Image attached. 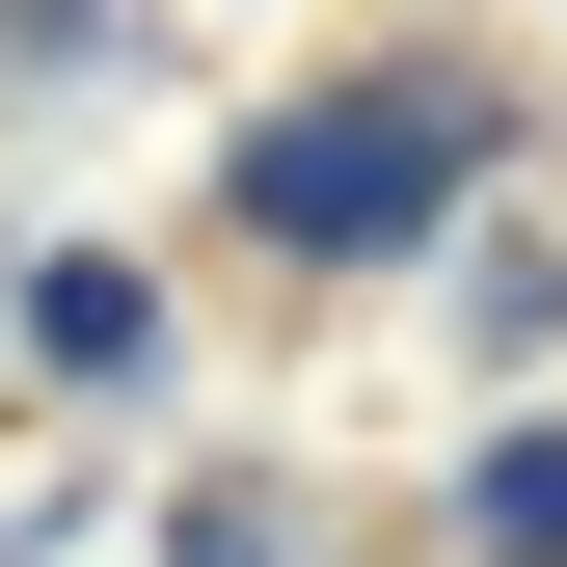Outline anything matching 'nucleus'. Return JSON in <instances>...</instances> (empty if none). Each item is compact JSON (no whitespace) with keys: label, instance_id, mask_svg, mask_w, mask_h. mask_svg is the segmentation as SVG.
<instances>
[{"label":"nucleus","instance_id":"nucleus-1","mask_svg":"<svg viewBox=\"0 0 567 567\" xmlns=\"http://www.w3.org/2000/svg\"><path fill=\"white\" fill-rule=\"evenodd\" d=\"M460 189H486V82H433V54H351V82H298V109L217 135V217L270 270H405Z\"/></svg>","mask_w":567,"mask_h":567},{"label":"nucleus","instance_id":"nucleus-2","mask_svg":"<svg viewBox=\"0 0 567 567\" xmlns=\"http://www.w3.org/2000/svg\"><path fill=\"white\" fill-rule=\"evenodd\" d=\"M28 351H54V379L109 405V379H163V298H135L109 244H54V270H28Z\"/></svg>","mask_w":567,"mask_h":567},{"label":"nucleus","instance_id":"nucleus-3","mask_svg":"<svg viewBox=\"0 0 567 567\" xmlns=\"http://www.w3.org/2000/svg\"><path fill=\"white\" fill-rule=\"evenodd\" d=\"M460 540L486 567H567V405H514V433L460 460Z\"/></svg>","mask_w":567,"mask_h":567},{"label":"nucleus","instance_id":"nucleus-4","mask_svg":"<svg viewBox=\"0 0 567 567\" xmlns=\"http://www.w3.org/2000/svg\"><path fill=\"white\" fill-rule=\"evenodd\" d=\"M163 567H298V514H270V486H189V514H163Z\"/></svg>","mask_w":567,"mask_h":567}]
</instances>
